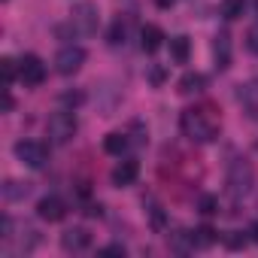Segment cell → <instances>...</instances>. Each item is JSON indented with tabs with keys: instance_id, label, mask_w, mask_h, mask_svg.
<instances>
[{
	"instance_id": "6da1fadb",
	"label": "cell",
	"mask_w": 258,
	"mask_h": 258,
	"mask_svg": "<svg viewBox=\"0 0 258 258\" xmlns=\"http://www.w3.org/2000/svg\"><path fill=\"white\" fill-rule=\"evenodd\" d=\"M179 127L182 134L195 143H213L219 137V121L213 118L210 106H191L179 115Z\"/></svg>"
},
{
	"instance_id": "7a4b0ae2",
	"label": "cell",
	"mask_w": 258,
	"mask_h": 258,
	"mask_svg": "<svg viewBox=\"0 0 258 258\" xmlns=\"http://www.w3.org/2000/svg\"><path fill=\"white\" fill-rule=\"evenodd\" d=\"M70 28H73V34H79V37H94L97 28H100L97 4H91V0H82V4H76L73 13H70Z\"/></svg>"
},
{
	"instance_id": "3957f363",
	"label": "cell",
	"mask_w": 258,
	"mask_h": 258,
	"mask_svg": "<svg viewBox=\"0 0 258 258\" xmlns=\"http://www.w3.org/2000/svg\"><path fill=\"white\" fill-rule=\"evenodd\" d=\"M252 185H255V167L249 161H243V158L234 161L228 167V191H231V198H246L252 191Z\"/></svg>"
},
{
	"instance_id": "277c9868",
	"label": "cell",
	"mask_w": 258,
	"mask_h": 258,
	"mask_svg": "<svg viewBox=\"0 0 258 258\" xmlns=\"http://www.w3.org/2000/svg\"><path fill=\"white\" fill-rule=\"evenodd\" d=\"M76 127H79V124H76L73 112L61 109V112H55V115L49 118V124H46V134H49V140H52V143L64 146V143H70V140H73Z\"/></svg>"
},
{
	"instance_id": "5b68a950",
	"label": "cell",
	"mask_w": 258,
	"mask_h": 258,
	"mask_svg": "<svg viewBox=\"0 0 258 258\" xmlns=\"http://www.w3.org/2000/svg\"><path fill=\"white\" fill-rule=\"evenodd\" d=\"M16 158H19L25 167L40 170V167L49 161V149H46V143H40V140H22V143H16Z\"/></svg>"
},
{
	"instance_id": "8992f818",
	"label": "cell",
	"mask_w": 258,
	"mask_h": 258,
	"mask_svg": "<svg viewBox=\"0 0 258 258\" xmlns=\"http://www.w3.org/2000/svg\"><path fill=\"white\" fill-rule=\"evenodd\" d=\"M82 64H85V49H79V46H64L55 55V70L61 76H73Z\"/></svg>"
},
{
	"instance_id": "52a82bcc",
	"label": "cell",
	"mask_w": 258,
	"mask_h": 258,
	"mask_svg": "<svg viewBox=\"0 0 258 258\" xmlns=\"http://www.w3.org/2000/svg\"><path fill=\"white\" fill-rule=\"evenodd\" d=\"M19 76L25 85H43L46 79V64L37 58V55H25L22 64H19Z\"/></svg>"
},
{
	"instance_id": "ba28073f",
	"label": "cell",
	"mask_w": 258,
	"mask_h": 258,
	"mask_svg": "<svg viewBox=\"0 0 258 258\" xmlns=\"http://www.w3.org/2000/svg\"><path fill=\"white\" fill-rule=\"evenodd\" d=\"M137 176H140V164H137L134 158L118 161V164L112 167V185H118V188L134 185V182H137Z\"/></svg>"
},
{
	"instance_id": "9c48e42d",
	"label": "cell",
	"mask_w": 258,
	"mask_h": 258,
	"mask_svg": "<svg viewBox=\"0 0 258 258\" xmlns=\"http://www.w3.org/2000/svg\"><path fill=\"white\" fill-rule=\"evenodd\" d=\"M61 246H64V252H85L91 246V234L85 228H67L61 234Z\"/></svg>"
},
{
	"instance_id": "30bf717a",
	"label": "cell",
	"mask_w": 258,
	"mask_h": 258,
	"mask_svg": "<svg viewBox=\"0 0 258 258\" xmlns=\"http://www.w3.org/2000/svg\"><path fill=\"white\" fill-rule=\"evenodd\" d=\"M37 216L43 219V222H61L64 216H67V207H64V201L61 198H43L40 204H37Z\"/></svg>"
},
{
	"instance_id": "8fae6325",
	"label": "cell",
	"mask_w": 258,
	"mask_h": 258,
	"mask_svg": "<svg viewBox=\"0 0 258 258\" xmlns=\"http://www.w3.org/2000/svg\"><path fill=\"white\" fill-rule=\"evenodd\" d=\"M240 103H243V109L252 115V118H258V79H252V82H246V85H240Z\"/></svg>"
},
{
	"instance_id": "7c38bea8",
	"label": "cell",
	"mask_w": 258,
	"mask_h": 258,
	"mask_svg": "<svg viewBox=\"0 0 258 258\" xmlns=\"http://www.w3.org/2000/svg\"><path fill=\"white\" fill-rule=\"evenodd\" d=\"M213 55H216V67H231V37L222 31L216 40H213Z\"/></svg>"
},
{
	"instance_id": "4fadbf2b",
	"label": "cell",
	"mask_w": 258,
	"mask_h": 258,
	"mask_svg": "<svg viewBox=\"0 0 258 258\" xmlns=\"http://www.w3.org/2000/svg\"><path fill=\"white\" fill-rule=\"evenodd\" d=\"M140 37H143V52H149V55L164 46V31H161L158 25H146Z\"/></svg>"
},
{
	"instance_id": "5bb4252c",
	"label": "cell",
	"mask_w": 258,
	"mask_h": 258,
	"mask_svg": "<svg viewBox=\"0 0 258 258\" xmlns=\"http://www.w3.org/2000/svg\"><path fill=\"white\" fill-rule=\"evenodd\" d=\"M176 88H179V94H198V91L207 88V79H204L201 73H185V76L176 82Z\"/></svg>"
},
{
	"instance_id": "9a60e30c",
	"label": "cell",
	"mask_w": 258,
	"mask_h": 258,
	"mask_svg": "<svg viewBox=\"0 0 258 258\" xmlns=\"http://www.w3.org/2000/svg\"><path fill=\"white\" fill-rule=\"evenodd\" d=\"M167 243H170V249H173V252L185 255V252H191V249H195V234H188V231H176V234H170V237H167Z\"/></svg>"
},
{
	"instance_id": "2e32d148",
	"label": "cell",
	"mask_w": 258,
	"mask_h": 258,
	"mask_svg": "<svg viewBox=\"0 0 258 258\" xmlns=\"http://www.w3.org/2000/svg\"><path fill=\"white\" fill-rule=\"evenodd\" d=\"M188 52H191L188 37H173V40H170V58H173L176 64H185V61H188Z\"/></svg>"
},
{
	"instance_id": "e0dca14e",
	"label": "cell",
	"mask_w": 258,
	"mask_h": 258,
	"mask_svg": "<svg viewBox=\"0 0 258 258\" xmlns=\"http://www.w3.org/2000/svg\"><path fill=\"white\" fill-rule=\"evenodd\" d=\"M216 240H219V231H216L213 225H201V228L195 231V246H198V249H210Z\"/></svg>"
},
{
	"instance_id": "ac0fdd59",
	"label": "cell",
	"mask_w": 258,
	"mask_h": 258,
	"mask_svg": "<svg viewBox=\"0 0 258 258\" xmlns=\"http://www.w3.org/2000/svg\"><path fill=\"white\" fill-rule=\"evenodd\" d=\"M127 149V137L124 134H106V140H103V152H109V155H121Z\"/></svg>"
},
{
	"instance_id": "d6986e66",
	"label": "cell",
	"mask_w": 258,
	"mask_h": 258,
	"mask_svg": "<svg viewBox=\"0 0 258 258\" xmlns=\"http://www.w3.org/2000/svg\"><path fill=\"white\" fill-rule=\"evenodd\" d=\"M222 16L228 19V22H234V19H240L243 13H246V0H222Z\"/></svg>"
},
{
	"instance_id": "ffe728a7",
	"label": "cell",
	"mask_w": 258,
	"mask_h": 258,
	"mask_svg": "<svg viewBox=\"0 0 258 258\" xmlns=\"http://www.w3.org/2000/svg\"><path fill=\"white\" fill-rule=\"evenodd\" d=\"M28 195V182H16V179H10L7 185H4V201H22Z\"/></svg>"
},
{
	"instance_id": "44dd1931",
	"label": "cell",
	"mask_w": 258,
	"mask_h": 258,
	"mask_svg": "<svg viewBox=\"0 0 258 258\" xmlns=\"http://www.w3.org/2000/svg\"><path fill=\"white\" fill-rule=\"evenodd\" d=\"M198 210H201L204 216H216V213H219V198H216V195H204V198L198 201Z\"/></svg>"
},
{
	"instance_id": "7402d4cb",
	"label": "cell",
	"mask_w": 258,
	"mask_h": 258,
	"mask_svg": "<svg viewBox=\"0 0 258 258\" xmlns=\"http://www.w3.org/2000/svg\"><path fill=\"white\" fill-rule=\"evenodd\" d=\"M246 243H249V237H246L243 231H231V234H225V246H228V249H234V252H237V249H243Z\"/></svg>"
},
{
	"instance_id": "603a6c76",
	"label": "cell",
	"mask_w": 258,
	"mask_h": 258,
	"mask_svg": "<svg viewBox=\"0 0 258 258\" xmlns=\"http://www.w3.org/2000/svg\"><path fill=\"white\" fill-rule=\"evenodd\" d=\"M0 70H4V85L10 88L16 82V61L13 58H4V61H0Z\"/></svg>"
},
{
	"instance_id": "cb8c5ba5",
	"label": "cell",
	"mask_w": 258,
	"mask_h": 258,
	"mask_svg": "<svg viewBox=\"0 0 258 258\" xmlns=\"http://www.w3.org/2000/svg\"><path fill=\"white\" fill-rule=\"evenodd\" d=\"M118 43H124V25L121 22H115L109 28V46H118Z\"/></svg>"
},
{
	"instance_id": "d4e9b609",
	"label": "cell",
	"mask_w": 258,
	"mask_h": 258,
	"mask_svg": "<svg viewBox=\"0 0 258 258\" xmlns=\"http://www.w3.org/2000/svg\"><path fill=\"white\" fill-rule=\"evenodd\" d=\"M246 46H249V52L258 55V25H252V28L246 31Z\"/></svg>"
},
{
	"instance_id": "484cf974",
	"label": "cell",
	"mask_w": 258,
	"mask_h": 258,
	"mask_svg": "<svg viewBox=\"0 0 258 258\" xmlns=\"http://www.w3.org/2000/svg\"><path fill=\"white\" fill-rule=\"evenodd\" d=\"M164 76H167V73H164V67H158V64L149 70V82H152V85H161V82H164Z\"/></svg>"
},
{
	"instance_id": "4316f807",
	"label": "cell",
	"mask_w": 258,
	"mask_h": 258,
	"mask_svg": "<svg viewBox=\"0 0 258 258\" xmlns=\"http://www.w3.org/2000/svg\"><path fill=\"white\" fill-rule=\"evenodd\" d=\"M100 255H124V246H118V243H112V246H106V249H100Z\"/></svg>"
},
{
	"instance_id": "83f0119b",
	"label": "cell",
	"mask_w": 258,
	"mask_h": 258,
	"mask_svg": "<svg viewBox=\"0 0 258 258\" xmlns=\"http://www.w3.org/2000/svg\"><path fill=\"white\" fill-rule=\"evenodd\" d=\"M61 100H64V103H73V106H76V103H82V94H70V91H67V94H64Z\"/></svg>"
},
{
	"instance_id": "f1b7e54d",
	"label": "cell",
	"mask_w": 258,
	"mask_h": 258,
	"mask_svg": "<svg viewBox=\"0 0 258 258\" xmlns=\"http://www.w3.org/2000/svg\"><path fill=\"white\" fill-rule=\"evenodd\" d=\"M173 4H176V0H155V7H158V10H170Z\"/></svg>"
},
{
	"instance_id": "f546056e",
	"label": "cell",
	"mask_w": 258,
	"mask_h": 258,
	"mask_svg": "<svg viewBox=\"0 0 258 258\" xmlns=\"http://www.w3.org/2000/svg\"><path fill=\"white\" fill-rule=\"evenodd\" d=\"M249 240L258 243V222H252V228H249Z\"/></svg>"
},
{
	"instance_id": "4dcf8cb0",
	"label": "cell",
	"mask_w": 258,
	"mask_h": 258,
	"mask_svg": "<svg viewBox=\"0 0 258 258\" xmlns=\"http://www.w3.org/2000/svg\"><path fill=\"white\" fill-rule=\"evenodd\" d=\"M255 10H258V0H255Z\"/></svg>"
}]
</instances>
